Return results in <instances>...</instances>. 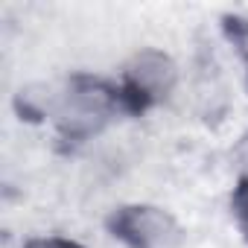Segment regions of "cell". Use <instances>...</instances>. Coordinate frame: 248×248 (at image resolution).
<instances>
[{
	"label": "cell",
	"mask_w": 248,
	"mask_h": 248,
	"mask_svg": "<svg viewBox=\"0 0 248 248\" xmlns=\"http://www.w3.org/2000/svg\"><path fill=\"white\" fill-rule=\"evenodd\" d=\"M35 117H50L59 138L67 146H79L108 129L117 117H126L117 82L91 73H73L59 91L41 99Z\"/></svg>",
	"instance_id": "obj_1"
},
{
	"label": "cell",
	"mask_w": 248,
	"mask_h": 248,
	"mask_svg": "<svg viewBox=\"0 0 248 248\" xmlns=\"http://www.w3.org/2000/svg\"><path fill=\"white\" fill-rule=\"evenodd\" d=\"M175 85H178L175 62L164 50L146 47L126 62L123 76L117 82L123 111H126V117H143L149 108L167 102L172 96Z\"/></svg>",
	"instance_id": "obj_2"
},
{
	"label": "cell",
	"mask_w": 248,
	"mask_h": 248,
	"mask_svg": "<svg viewBox=\"0 0 248 248\" xmlns=\"http://www.w3.org/2000/svg\"><path fill=\"white\" fill-rule=\"evenodd\" d=\"M108 233L126 248H181V222L158 204H120L105 219Z\"/></svg>",
	"instance_id": "obj_3"
},
{
	"label": "cell",
	"mask_w": 248,
	"mask_h": 248,
	"mask_svg": "<svg viewBox=\"0 0 248 248\" xmlns=\"http://www.w3.org/2000/svg\"><path fill=\"white\" fill-rule=\"evenodd\" d=\"M222 32L236 47V53H239V59L245 64V82H248V18H242V15H225L222 18Z\"/></svg>",
	"instance_id": "obj_4"
},
{
	"label": "cell",
	"mask_w": 248,
	"mask_h": 248,
	"mask_svg": "<svg viewBox=\"0 0 248 248\" xmlns=\"http://www.w3.org/2000/svg\"><path fill=\"white\" fill-rule=\"evenodd\" d=\"M231 213H233L242 236L248 239V178H236V187L231 193Z\"/></svg>",
	"instance_id": "obj_5"
},
{
	"label": "cell",
	"mask_w": 248,
	"mask_h": 248,
	"mask_svg": "<svg viewBox=\"0 0 248 248\" xmlns=\"http://www.w3.org/2000/svg\"><path fill=\"white\" fill-rule=\"evenodd\" d=\"M231 161H233V167H236V175H239V178H248V132H242L239 140L233 143Z\"/></svg>",
	"instance_id": "obj_6"
},
{
	"label": "cell",
	"mask_w": 248,
	"mask_h": 248,
	"mask_svg": "<svg viewBox=\"0 0 248 248\" xmlns=\"http://www.w3.org/2000/svg\"><path fill=\"white\" fill-rule=\"evenodd\" d=\"M21 248H82V245L76 239H67V236H32Z\"/></svg>",
	"instance_id": "obj_7"
}]
</instances>
